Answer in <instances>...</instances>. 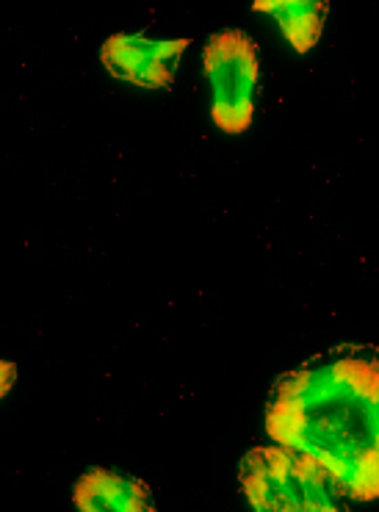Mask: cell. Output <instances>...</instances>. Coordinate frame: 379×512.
I'll return each mask as SVG.
<instances>
[{"label": "cell", "mask_w": 379, "mask_h": 512, "mask_svg": "<svg viewBox=\"0 0 379 512\" xmlns=\"http://www.w3.org/2000/svg\"><path fill=\"white\" fill-rule=\"evenodd\" d=\"M263 427L272 443L316 457L349 501H377L379 346H330L285 371Z\"/></svg>", "instance_id": "1"}, {"label": "cell", "mask_w": 379, "mask_h": 512, "mask_svg": "<svg viewBox=\"0 0 379 512\" xmlns=\"http://www.w3.org/2000/svg\"><path fill=\"white\" fill-rule=\"evenodd\" d=\"M238 485L249 507L263 512H332L352 504L316 457L272 441L244 454Z\"/></svg>", "instance_id": "2"}, {"label": "cell", "mask_w": 379, "mask_h": 512, "mask_svg": "<svg viewBox=\"0 0 379 512\" xmlns=\"http://www.w3.org/2000/svg\"><path fill=\"white\" fill-rule=\"evenodd\" d=\"M202 70L211 86V120L216 128L227 136L247 133L258 111V45L238 28L216 31L202 53Z\"/></svg>", "instance_id": "3"}, {"label": "cell", "mask_w": 379, "mask_h": 512, "mask_svg": "<svg viewBox=\"0 0 379 512\" xmlns=\"http://www.w3.org/2000/svg\"><path fill=\"white\" fill-rule=\"evenodd\" d=\"M189 45V39H158V36L119 31L103 42L100 64L119 84L158 92L175 81L178 64Z\"/></svg>", "instance_id": "4"}, {"label": "cell", "mask_w": 379, "mask_h": 512, "mask_svg": "<svg viewBox=\"0 0 379 512\" xmlns=\"http://www.w3.org/2000/svg\"><path fill=\"white\" fill-rule=\"evenodd\" d=\"M72 507L86 512H147L153 493L142 479L114 468H92L72 488Z\"/></svg>", "instance_id": "5"}, {"label": "cell", "mask_w": 379, "mask_h": 512, "mask_svg": "<svg viewBox=\"0 0 379 512\" xmlns=\"http://www.w3.org/2000/svg\"><path fill=\"white\" fill-rule=\"evenodd\" d=\"M252 12L272 14L280 36L305 56L321 42L330 6L324 0H261L252 3Z\"/></svg>", "instance_id": "6"}, {"label": "cell", "mask_w": 379, "mask_h": 512, "mask_svg": "<svg viewBox=\"0 0 379 512\" xmlns=\"http://www.w3.org/2000/svg\"><path fill=\"white\" fill-rule=\"evenodd\" d=\"M14 380H17V369H14L12 360H3L0 363V393L6 396V393H12Z\"/></svg>", "instance_id": "7"}]
</instances>
